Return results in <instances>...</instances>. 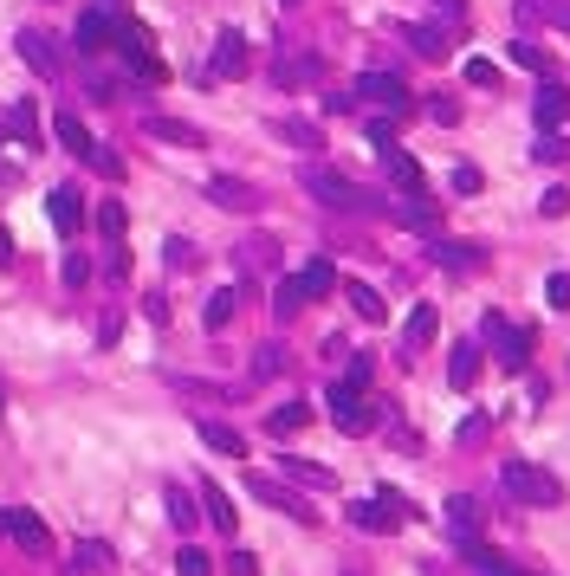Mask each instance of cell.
Segmentation results:
<instances>
[{
  "instance_id": "6da1fadb",
  "label": "cell",
  "mask_w": 570,
  "mask_h": 576,
  "mask_svg": "<svg viewBox=\"0 0 570 576\" xmlns=\"http://www.w3.org/2000/svg\"><path fill=\"white\" fill-rule=\"evenodd\" d=\"M298 182H305V195H311V201H324V208H337V214H376V195H370V188H357L350 175L324 169V162H311V169L298 175Z\"/></svg>"
},
{
  "instance_id": "7a4b0ae2",
  "label": "cell",
  "mask_w": 570,
  "mask_h": 576,
  "mask_svg": "<svg viewBox=\"0 0 570 576\" xmlns=\"http://www.w3.org/2000/svg\"><path fill=\"white\" fill-rule=\"evenodd\" d=\"M499 479H506V492H512L519 505H538V512L564 505V479H558V473H545L538 460H506V473H499Z\"/></svg>"
},
{
  "instance_id": "3957f363",
  "label": "cell",
  "mask_w": 570,
  "mask_h": 576,
  "mask_svg": "<svg viewBox=\"0 0 570 576\" xmlns=\"http://www.w3.org/2000/svg\"><path fill=\"white\" fill-rule=\"evenodd\" d=\"M52 136H59V143H65V156L91 162V169H98V175H111V182H117V175H124V162H117L111 149H104V143H98V136H91V130H85V123H78L72 111H59V117H52Z\"/></svg>"
},
{
  "instance_id": "277c9868",
  "label": "cell",
  "mask_w": 570,
  "mask_h": 576,
  "mask_svg": "<svg viewBox=\"0 0 570 576\" xmlns=\"http://www.w3.org/2000/svg\"><path fill=\"white\" fill-rule=\"evenodd\" d=\"M350 98H363L370 111H389V117H409V111H415L409 85H402L396 72H363L357 85H350Z\"/></svg>"
},
{
  "instance_id": "5b68a950",
  "label": "cell",
  "mask_w": 570,
  "mask_h": 576,
  "mask_svg": "<svg viewBox=\"0 0 570 576\" xmlns=\"http://www.w3.org/2000/svg\"><path fill=\"white\" fill-rule=\"evenodd\" d=\"M117 52H124V65H130V72L143 78V85H162V78H169V65L156 59V39H149L143 26L117 20Z\"/></svg>"
},
{
  "instance_id": "8992f818",
  "label": "cell",
  "mask_w": 570,
  "mask_h": 576,
  "mask_svg": "<svg viewBox=\"0 0 570 576\" xmlns=\"http://www.w3.org/2000/svg\"><path fill=\"white\" fill-rule=\"evenodd\" d=\"M331 421H337V434H370L376 421H383V408H376L363 389L337 382V389H331Z\"/></svg>"
},
{
  "instance_id": "52a82bcc",
  "label": "cell",
  "mask_w": 570,
  "mask_h": 576,
  "mask_svg": "<svg viewBox=\"0 0 570 576\" xmlns=\"http://www.w3.org/2000/svg\"><path fill=\"white\" fill-rule=\"evenodd\" d=\"M402 518H409V499H402V492H376V499L350 505V525L376 531V538H383V531H402Z\"/></svg>"
},
{
  "instance_id": "ba28073f",
  "label": "cell",
  "mask_w": 570,
  "mask_h": 576,
  "mask_svg": "<svg viewBox=\"0 0 570 576\" xmlns=\"http://www.w3.org/2000/svg\"><path fill=\"white\" fill-rule=\"evenodd\" d=\"M0 531H7V538L20 544L26 557H46V551H52L46 518H39V512H26V505H0Z\"/></svg>"
},
{
  "instance_id": "9c48e42d",
  "label": "cell",
  "mask_w": 570,
  "mask_h": 576,
  "mask_svg": "<svg viewBox=\"0 0 570 576\" xmlns=\"http://www.w3.org/2000/svg\"><path fill=\"white\" fill-rule=\"evenodd\" d=\"M72 39H78V52H85V59L111 52V46H117V13H111V7H85V13H78V26H72Z\"/></svg>"
},
{
  "instance_id": "30bf717a",
  "label": "cell",
  "mask_w": 570,
  "mask_h": 576,
  "mask_svg": "<svg viewBox=\"0 0 570 576\" xmlns=\"http://www.w3.org/2000/svg\"><path fill=\"white\" fill-rule=\"evenodd\" d=\"M247 492H253V499H260V505H273V512L298 518V525H311V518H318V512H311V505L298 499L292 486H279V479H266V473H247Z\"/></svg>"
},
{
  "instance_id": "8fae6325",
  "label": "cell",
  "mask_w": 570,
  "mask_h": 576,
  "mask_svg": "<svg viewBox=\"0 0 570 576\" xmlns=\"http://www.w3.org/2000/svg\"><path fill=\"white\" fill-rule=\"evenodd\" d=\"M247 72H253V46H247V33H234V26H227V33L214 39L208 78H247Z\"/></svg>"
},
{
  "instance_id": "7c38bea8",
  "label": "cell",
  "mask_w": 570,
  "mask_h": 576,
  "mask_svg": "<svg viewBox=\"0 0 570 576\" xmlns=\"http://www.w3.org/2000/svg\"><path fill=\"white\" fill-rule=\"evenodd\" d=\"M480 331H486V344H493V356H499L506 369H525V350H532V337H525V331H512V324L499 318V311H486Z\"/></svg>"
},
{
  "instance_id": "4fadbf2b",
  "label": "cell",
  "mask_w": 570,
  "mask_h": 576,
  "mask_svg": "<svg viewBox=\"0 0 570 576\" xmlns=\"http://www.w3.org/2000/svg\"><path fill=\"white\" fill-rule=\"evenodd\" d=\"M143 136H156V143H175V149H208V136H201L195 123L162 117V111H149V117H143Z\"/></svg>"
},
{
  "instance_id": "5bb4252c",
  "label": "cell",
  "mask_w": 570,
  "mask_h": 576,
  "mask_svg": "<svg viewBox=\"0 0 570 576\" xmlns=\"http://www.w3.org/2000/svg\"><path fill=\"white\" fill-rule=\"evenodd\" d=\"M389 221H402V227H415V233H441V208H434V201H428V188H422V195L389 201Z\"/></svg>"
},
{
  "instance_id": "9a60e30c",
  "label": "cell",
  "mask_w": 570,
  "mask_h": 576,
  "mask_svg": "<svg viewBox=\"0 0 570 576\" xmlns=\"http://www.w3.org/2000/svg\"><path fill=\"white\" fill-rule=\"evenodd\" d=\"M13 46H20V65H26V72L59 78V52H52V39H46V33H33V26H26V33L13 39Z\"/></svg>"
},
{
  "instance_id": "2e32d148",
  "label": "cell",
  "mask_w": 570,
  "mask_h": 576,
  "mask_svg": "<svg viewBox=\"0 0 570 576\" xmlns=\"http://www.w3.org/2000/svg\"><path fill=\"white\" fill-rule=\"evenodd\" d=\"M532 111H538V130H558V123H570V91H564L551 72H545V85H538Z\"/></svg>"
},
{
  "instance_id": "e0dca14e",
  "label": "cell",
  "mask_w": 570,
  "mask_h": 576,
  "mask_svg": "<svg viewBox=\"0 0 570 576\" xmlns=\"http://www.w3.org/2000/svg\"><path fill=\"white\" fill-rule=\"evenodd\" d=\"M208 201H214V208H227V214H253V208H260V195H253L240 175H214V182H208Z\"/></svg>"
},
{
  "instance_id": "ac0fdd59",
  "label": "cell",
  "mask_w": 570,
  "mask_h": 576,
  "mask_svg": "<svg viewBox=\"0 0 570 576\" xmlns=\"http://www.w3.org/2000/svg\"><path fill=\"white\" fill-rule=\"evenodd\" d=\"M383 169H389V182H396V195H422V188H428L422 182V162H415L409 149H396V143L383 149Z\"/></svg>"
},
{
  "instance_id": "d6986e66",
  "label": "cell",
  "mask_w": 570,
  "mask_h": 576,
  "mask_svg": "<svg viewBox=\"0 0 570 576\" xmlns=\"http://www.w3.org/2000/svg\"><path fill=\"white\" fill-rule=\"evenodd\" d=\"M201 512H208V525L221 531V538H234V531H240V512H234V499H227V492L214 486V479H201Z\"/></svg>"
},
{
  "instance_id": "ffe728a7",
  "label": "cell",
  "mask_w": 570,
  "mask_h": 576,
  "mask_svg": "<svg viewBox=\"0 0 570 576\" xmlns=\"http://www.w3.org/2000/svg\"><path fill=\"white\" fill-rule=\"evenodd\" d=\"M52 227H59L65 240H72V233L85 227V195H78L72 182H65V188H52Z\"/></svg>"
},
{
  "instance_id": "44dd1931",
  "label": "cell",
  "mask_w": 570,
  "mask_h": 576,
  "mask_svg": "<svg viewBox=\"0 0 570 576\" xmlns=\"http://www.w3.org/2000/svg\"><path fill=\"white\" fill-rule=\"evenodd\" d=\"M195 434H201V441L214 447V454H227V460H247V434H234V428H227V421L201 415V421H195Z\"/></svg>"
},
{
  "instance_id": "7402d4cb",
  "label": "cell",
  "mask_w": 570,
  "mask_h": 576,
  "mask_svg": "<svg viewBox=\"0 0 570 576\" xmlns=\"http://www.w3.org/2000/svg\"><path fill=\"white\" fill-rule=\"evenodd\" d=\"M447 531H454V538H480V531H486V512H480V499H467V492H454V499H447Z\"/></svg>"
},
{
  "instance_id": "603a6c76",
  "label": "cell",
  "mask_w": 570,
  "mask_h": 576,
  "mask_svg": "<svg viewBox=\"0 0 570 576\" xmlns=\"http://www.w3.org/2000/svg\"><path fill=\"white\" fill-rule=\"evenodd\" d=\"M434 331H441V311H434V305H415L409 324H402V356H415L422 344H434Z\"/></svg>"
},
{
  "instance_id": "cb8c5ba5",
  "label": "cell",
  "mask_w": 570,
  "mask_h": 576,
  "mask_svg": "<svg viewBox=\"0 0 570 576\" xmlns=\"http://www.w3.org/2000/svg\"><path fill=\"white\" fill-rule=\"evenodd\" d=\"M480 344H473V337H467V344H454V356H447V382H454V389H473V382H480Z\"/></svg>"
},
{
  "instance_id": "d4e9b609",
  "label": "cell",
  "mask_w": 570,
  "mask_h": 576,
  "mask_svg": "<svg viewBox=\"0 0 570 576\" xmlns=\"http://www.w3.org/2000/svg\"><path fill=\"white\" fill-rule=\"evenodd\" d=\"M428 253H434V266H447V272H480V246H467V240H434Z\"/></svg>"
},
{
  "instance_id": "484cf974",
  "label": "cell",
  "mask_w": 570,
  "mask_h": 576,
  "mask_svg": "<svg viewBox=\"0 0 570 576\" xmlns=\"http://www.w3.org/2000/svg\"><path fill=\"white\" fill-rule=\"evenodd\" d=\"M344 298H350V311H357L363 324H383V318H389L383 292H376V285H363V279H350V285H344Z\"/></svg>"
},
{
  "instance_id": "4316f807",
  "label": "cell",
  "mask_w": 570,
  "mask_h": 576,
  "mask_svg": "<svg viewBox=\"0 0 570 576\" xmlns=\"http://www.w3.org/2000/svg\"><path fill=\"white\" fill-rule=\"evenodd\" d=\"M298 292H305V305H311V298H331L337 292V266H331V259H311V266L298 272Z\"/></svg>"
},
{
  "instance_id": "83f0119b",
  "label": "cell",
  "mask_w": 570,
  "mask_h": 576,
  "mask_svg": "<svg viewBox=\"0 0 570 576\" xmlns=\"http://www.w3.org/2000/svg\"><path fill=\"white\" fill-rule=\"evenodd\" d=\"M409 46L422 52V59H434V65H441L447 52H454V33H447V26H409Z\"/></svg>"
},
{
  "instance_id": "f1b7e54d",
  "label": "cell",
  "mask_w": 570,
  "mask_h": 576,
  "mask_svg": "<svg viewBox=\"0 0 570 576\" xmlns=\"http://www.w3.org/2000/svg\"><path fill=\"white\" fill-rule=\"evenodd\" d=\"M285 479H298V486H311V492H331L337 479H331V466H311V460H298V454H285Z\"/></svg>"
},
{
  "instance_id": "f546056e",
  "label": "cell",
  "mask_w": 570,
  "mask_h": 576,
  "mask_svg": "<svg viewBox=\"0 0 570 576\" xmlns=\"http://www.w3.org/2000/svg\"><path fill=\"white\" fill-rule=\"evenodd\" d=\"M311 421V408L305 402H285V408H273V415H266V434H273V441H292L298 428H305Z\"/></svg>"
},
{
  "instance_id": "4dcf8cb0",
  "label": "cell",
  "mask_w": 570,
  "mask_h": 576,
  "mask_svg": "<svg viewBox=\"0 0 570 576\" xmlns=\"http://www.w3.org/2000/svg\"><path fill=\"white\" fill-rule=\"evenodd\" d=\"M234 305H240L234 285H227V292H214V298H208V311H201V324H208V331H227V324H234Z\"/></svg>"
},
{
  "instance_id": "1f68e13d",
  "label": "cell",
  "mask_w": 570,
  "mask_h": 576,
  "mask_svg": "<svg viewBox=\"0 0 570 576\" xmlns=\"http://www.w3.org/2000/svg\"><path fill=\"white\" fill-rule=\"evenodd\" d=\"M273 266H279L273 240H247V246H240V272H273Z\"/></svg>"
},
{
  "instance_id": "d6a6232c",
  "label": "cell",
  "mask_w": 570,
  "mask_h": 576,
  "mask_svg": "<svg viewBox=\"0 0 570 576\" xmlns=\"http://www.w3.org/2000/svg\"><path fill=\"white\" fill-rule=\"evenodd\" d=\"M273 136H285V143H298V149H324L318 123H298V117H279V123H273Z\"/></svg>"
},
{
  "instance_id": "836d02e7",
  "label": "cell",
  "mask_w": 570,
  "mask_h": 576,
  "mask_svg": "<svg viewBox=\"0 0 570 576\" xmlns=\"http://www.w3.org/2000/svg\"><path fill=\"white\" fill-rule=\"evenodd\" d=\"M506 59H512V65H519V72H538V78H545V72H551V59H545V52H538V46H532V39H512V46H506Z\"/></svg>"
},
{
  "instance_id": "e575fe53",
  "label": "cell",
  "mask_w": 570,
  "mask_h": 576,
  "mask_svg": "<svg viewBox=\"0 0 570 576\" xmlns=\"http://www.w3.org/2000/svg\"><path fill=\"white\" fill-rule=\"evenodd\" d=\"M195 518L201 512H195V499H188V486H169V525L175 531H195Z\"/></svg>"
},
{
  "instance_id": "d590c367",
  "label": "cell",
  "mask_w": 570,
  "mask_h": 576,
  "mask_svg": "<svg viewBox=\"0 0 570 576\" xmlns=\"http://www.w3.org/2000/svg\"><path fill=\"white\" fill-rule=\"evenodd\" d=\"M175 576H214V557L201 551V544H182V551H175Z\"/></svg>"
},
{
  "instance_id": "8d00e7d4",
  "label": "cell",
  "mask_w": 570,
  "mask_h": 576,
  "mask_svg": "<svg viewBox=\"0 0 570 576\" xmlns=\"http://www.w3.org/2000/svg\"><path fill=\"white\" fill-rule=\"evenodd\" d=\"M7 130L20 136V143H39V111H33V104H13V111H7Z\"/></svg>"
},
{
  "instance_id": "74e56055",
  "label": "cell",
  "mask_w": 570,
  "mask_h": 576,
  "mask_svg": "<svg viewBox=\"0 0 570 576\" xmlns=\"http://www.w3.org/2000/svg\"><path fill=\"white\" fill-rule=\"evenodd\" d=\"M396 123H402V117H389V111H370V117H363V136H370L376 149H389V143H396Z\"/></svg>"
},
{
  "instance_id": "f35d334b",
  "label": "cell",
  "mask_w": 570,
  "mask_h": 576,
  "mask_svg": "<svg viewBox=\"0 0 570 576\" xmlns=\"http://www.w3.org/2000/svg\"><path fill=\"white\" fill-rule=\"evenodd\" d=\"M273 311H279V318H298V311H305V292H298V272H292V279H279Z\"/></svg>"
},
{
  "instance_id": "ab89813d",
  "label": "cell",
  "mask_w": 570,
  "mask_h": 576,
  "mask_svg": "<svg viewBox=\"0 0 570 576\" xmlns=\"http://www.w3.org/2000/svg\"><path fill=\"white\" fill-rule=\"evenodd\" d=\"M124 221H130V214H124V201H104V208H98V233H104V240H124Z\"/></svg>"
},
{
  "instance_id": "60d3db41",
  "label": "cell",
  "mask_w": 570,
  "mask_h": 576,
  "mask_svg": "<svg viewBox=\"0 0 570 576\" xmlns=\"http://www.w3.org/2000/svg\"><path fill=\"white\" fill-rule=\"evenodd\" d=\"M78 564H85V570H98V576H111L117 570V557H111V544H78Z\"/></svg>"
},
{
  "instance_id": "b9f144b4",
  "label": "cell",
  "mask_w": 570,
  "mask_h": 576,
  "mask_svg": "<svg viewBox=\"0 0 570 576\" xmlns=\"http://www.w3.org/2000/svg\"><path fill=\"white\" fill-rule=\"evenodd\" d=\"M279 369H285V350H279V344H260V350H253V376H260V382L279 376Z\"/></svg>"
},
{
  "instance_id": "7bdbcfd3",
  "label": "cell",
  "mask_w": 570,
  "mask_h": 576,
  "mask_svg": "<svg viewBox=\"0 0 570 576\" xmlns=\"http://www.w3.org/2000/svg\"><path fill=\"white\" fill-rule=\"evenodd\" d=\"M318 72H324L318 59H285L279 65V85H298V78H318Z\"/></svg>"
},
{
  "instance_id": "ee69618b",
  "label": "cell",
  "mask_w": 570,
  "mask_h": 576,
  "mask_svg": "<svg viewBox=\"0 0 570 576\" xmlns=\"http://www.w3.org/2000/svg\"><path fill=\"white\" fill-rule=\"evenodd\" d=\"M480 188H486V175L473 169V162H460L454 169V195H480Z\"/></svg>"
},
{
  "instance_id": "f6af8a7d",
  "label": "cell",
  "mask_w": 570,
  "mask_h": 576,
  "mask_svg": "<svg viewBox=\"0 0 570 576\" xmlns=\"http://www.w3.org/2000/svg\"><path fill=\"white\" fill-rule=\"evenodd\" d=\"M467 85L493 91V85H499V65H486V59H467Z\"/></svg>"
},
{
  "instance_id": "bcb514c9",
  "label": "cell",
  "mask_w": 570,
  "mask_h": 576,
  "mask_svg": "<svg viewBox=\"0 0 570 576\" xmlns=\"http://www.w3.org/2000/svg\"><path fill=\"white\" fill-rule=\"evenodd\" d=\"M545 298H551V305H570V272H551V279H545Z\"/></svg>"
},
{
  "instance_id": "7dc6e473",
  "label": "cell",
  "mask_w": 570,
  "mask_h": 576,
  "mask_svg": "<svg viewBox=\"0 0 570 576\" xmlns=\"http://www.w3.org/2000/svg\"><path fill=\"white\" fill-rule=\"evenodd\" d=\"M162 253H169V266H175V272H188V266H195V246H188V240H169Z\"/></svg>"
},
{
  "instance_id": "c3c4849f",
  "label": "cell",
  "mask_w": 570,
  "mask_h": 576,
  "mask_svg": "<svg viewBox=\"0 0 570 576\" xmlns=\"http://www.w3.org/2000/svg\"><path fill=\"white\" fill-rule=\"evenodd\" d=\"M344 382H350V389H370V356H350V369H344Z\"/></svg>"
},
{
  "instance_id": "681fc988",
  "label": "cell",
  "mask_w": 570,
  "mask_h": 576,
  "mask_svg": "<svg viewBox=\"0 0 570 576\" xmlns=\"http://www.w3.org/2000/svg\"><path fill=\"white\" fill-rule=\"evenodd\" d=\"M85 279H91V259L72 253V259H65V285H85Z\"/></svg>"
},
{
  "instance_id": "f907efd6",
  "label": "cell",
  "mask_w": 570,
  "mask_h": 576,
  "mask_svg": "<svg viewBox=\"0 0 570 576\" xmlns=\"http://www.w3.org/2000/svg\"><path fill=\"white\" fill-rule=\"evenodd\" d=\"M564 156H570V149H564V143H558V136H551V130L538 136V162H564Z\"/></svg>"
},
{
  "instance_id": "816d5d0a",
  "label": "cell",
  "mask_w": 570,
  "mask_h": 576,
  "mask_svg": "<svg viewBox=\"0 0 570 576\" xmlns=\"http://www.w3.org/2000/svg\"><path fill=\"white\" fill-rule=\"evenodd\" d=\"M428 117H434V123H460V104H454V98H434Z\"/></svg>"
},
{
  "instance_id": "f5cc1de1",
  "label": "cell",
  "mask_w": 570,
  "mask_h": 576,
  "mask_svg": "<svg viewBox=\"0 0 570 576\" xmlns=\"http://www.w3.org/2000/svg\"><path fill=\"white\" fill-rule=\"evenodd\" d=\"M227 576H260V564H253V551H234V557H227Z\"/></svg>"
},
{
  "instance_id": "db71d44e",
  "label": "cell",
  "mask_w": 570,
  "mask_h": 576,
  "mask_svg": "<svg viewBox=\"0 0 570 576\" xmlns=\"http://www.w3.org/2000/svg\"><path fill=\"white\" fill-rule=\"evenodd\" d=\"M545 214H551V221H558V214H570V188H551V195H545Z\"/></svg>"
},
{
  "instance_id": "11a10c76",
  "label": "cell",
  "mask_w": 570,
  "mask_h": 576,
  "mask_svg": "<svg viewBox=\"0 0 570 576\" xmlns=\"http://www.w3.org/2000/svg\"><path fill=\"white\" fill-rule=\"evenodd\" d=\"M434 7H441V20H447V26L467 20V0H434Z\"/></svg>"
},
{
  "instance_id": "9f6ffc18",
  "label": "cell",
  "mask_w": 570,
  "mask_h": 576,
  "mask_svg": "<svg viewBox=\"0 0 570 576\" xmlns=\"http://www.w3.org/2000/svg\"><path fill=\"white\" fill-rule=\"evenodd\" d=\"M285 7H298V0H285Z\"/></svg>"
}]
</instances>
